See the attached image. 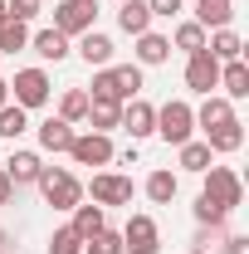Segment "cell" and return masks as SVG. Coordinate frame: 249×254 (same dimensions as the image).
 Listing matches in <instances>:
<instances>
[{"mask_svg": "<svg viewBox=\"0 0 249 254\" xmlns=\"http://www.w3.org/2000/svg\"><path fill=\"white\" fill-rule=\"evenodd\" d=\"M34 186H39V195H44V205H54V210H73V205L83 200L78 176H73V171H63V166H44Z\"/></svg>", "mask_w": 249, "mask_h": 254, "instance_id": "obj_1", "label": "cell"}, {"mask_svg": "<svg viewBox=\"0 0 249 254\" xmlns=\"http://www.w3.org/2000/svg\"><path fill=\"white\" fill-rule=\"evenodd\" d=\"M190 132H195V108H190L186 98H171V103L156 108V137L161 142L181 147V142H190Z\"/></svg>", "mask_w": 249, "mask_h": 254, "instance_id": "obj_2", "label": "cell"}, {"mask_svg": "<svg viewBox=\"0 0 249 254\" xmlns=\"http://www.w3.org/2000/svg\"><path fill=\"white\" fill-rule=\"evenodd\" d=\"M49 93H54V83H49V73H44V68H20V73H15V83H10V103H20L25 113H30V108H44Z\"/></svg>", "mask_w": 249, "mask_h": 254, "instance_id": "obj_3", "label": "cell"}, {"mask_svg": "<svg viewBox=\"0 0 249 254\" xmlns=\"http://www.w3.org/2000/svg\"><path fill=\"white\" fill-rule=\"evenodd\" d=\"M200 176H205V195H210L215 205H225V210H240V205H245V181H240L230 166H205Z\"/></svg>", "mask_w": 249, "mask_h": 254, "instance_id": "obj_4", "label": "cell"}, {"mask_svg": "<svg viewBox=\"0 0 249 254\" xmlns=\"http://www.w3.org/2000/svg\"><path fill=\"white\" fill-rule=\"evenodd\" d=\"M98 20V5L93 0H59L54 5V30L68 34V39H78V34H88Z\"/></svg>", "mask_w": 249, "mask_h": 254, "instance_id": "obj_5", "label": "cell"}, {"mask_svg": "<svg viewBox=\"0 0 249 254\" xmlns=\"http://www.w3.org/2000/svg\"><path fill=\"white\" fill-rule=\"evenodd\" d=\"M68 157L78 161V166H108L118 152H113V137H108V132H73Z\"/></svg>", "mask_w": 249, "mask_h": 254, "instance_id": "obj_6", "label": "cell"}, {"mask_svg": "<svg viewBox=\"0 0 249 254\" xmlns=\"http://www.w3.org/2000/svg\"><path fill=\"white\" fill-rule=\"evenodd\" d=\"M161 250V230L152 215H132L123 230V254H156Z\"/></svg>", "mask_w": 249, "mask_h": 254, "instance_id": "obj_7", "label": "cell"}, {"mask_svg": "<svg viewBox=\"0 0 249 254\" xmlns=\"http://www.w3.org/2000/svg\"><path fill=\"white\" fill-rule=\"evenodd\" d=\"M118 127H123L132 142H142V137H152V132H156V108L147 103V98H127V103H123V118H118Z\"/></svg>", "mask_w": 249, "mask_h": 254, "instance_id": "obj_8", "label": "cell"}, {"mask_svg": "<svg viewBox=\"0 0 249 254\" xmlns=\"http://www.w3.org/2000/svg\"><path fill=\"white\" fill-rule=\"evenodd\" d=\"M186 88L190 93H215L220 88V59H210V54H205V49H200V54H186Z\"/></svg>", "mask_w": 249, "mask_h": 254, "instance_id": "obj_9", "label": "cell"}, {"mask_svg": "<svg viewBox=\"0 0 249 254\" xmlns=\"http://www.w3.org/2000/svg\"><path fill=\"white\" fill-rule=\"evenodd\" d=\"M88 190H93V205H103V210H108V205H127V200H132V181L118 176V171H98Z\"/></svg>", "mask_w": 249, "mask_h": 254, "instance_id": "obj_10", "label": "cell"}, {"mask_svg": "<svg viewBox=\"0 0 249 254\" xmlns=\"http://www.w3.org/2000/svg\"><path fill=\"white\" fill-rule=\"evenodd\" d=\"M39 171H44V157L39 152H10V161H5V176H10V186L20 190V186H34L39 181Z\"/></svg>", "mask_w": 249, "mask_h": 254, "instance_id": "obj_11", "label": "cell"}, {"mask_svg": "<svg viewBox=\"0 0 249 254\" xmlns=\"http://www.w3.org/2000/svg\"><path fill=\"white\" fill-rule=\"evenodd\" d=\"M73 49H78V59L88 64V68H108V64H113V39H108L103 30L78 34V44H73Z\"/></svg>", "mask_w": 249, "mask_h": 254, "instance_id": "obj_12", "label": "cell"}, {"mask_svg": "<svg viewBox=\"0 0 249 254\" xmlns=\"http://www.w3.org/2000/svg\"><path fill=\"white\" fill-rule=\"evenodd\" d=\"M230 118H235V103L220 98V93H205V103L195 108V127H200V132H215V127H225Z\"/></svg>", "mask_w": 249, "mask_h": 254, "instance_id": "obj_13", "label": "cell"}, {"mask_svg": "<svg viewBox=\"0 0 249 254\" xmlns=\"http://www.w3.org/2000/svg\"><path fill=\"white\" fill-rule=\"evenodd\" d=\"M34 137H39V152H68V142H73V123H63V118H44V123L34 127Z\"/></svg>", "mask_w": 249, "mask_h": 254, "instance_id": "obj_14", "label": "cell"}, {"mask_svg": "<svg viewBox=\"0 0 249 254\" xmlns=\"http://www.w3.org/2000/svg\"><path fill=\"white\" fill-rule=\"evenodd\" d=\"M220 88H225L220 98H230V103L249 98V64H245V59H230V64H220Z\"/></svg>", "mask_w": 249, "mask_h": 254, "instance_id": "obj_15", "label": "cell"}, {"mask_svg": "<svg viewBox=\"0 0 249 254\" xmlns=\"http://www.w3.org/2000/svg\"><path fill=\"white\" fill-rule=\"evenodd\" d=\"M235 0H195V25L200 30H230Z\"/></svg>", "mask_w": 249, "mask_h": 254, "instance_id": "obj_16", "label": "cell"}, {"mask_svg": "<svg viewBox=\"0 0 249 254\" xmlns=\"http://www.w3.org/2000/svg\"><path fill=\"white\" fill-rule=\"evenodd\" d=\"M205 54H210V59H220V64L245 59V39H240L235 30H210V34H205Z\"/></svg>", "mask_w": 249, "mask_h": 254, "instance_id": "obj_17", "label": "cell"}, {"mask_svg": "<svg viewBox=\"0 0 249 254\" xmlns=\"http://www.w3.org/2000/svg\"><path fill=\"white\" fill-rule=\"evenodd\" d=\"M30 49H34L44 64H59V59H68V34H59L54 25H49V30L30 34Z\"/></svg>", "mask_w": 249, "mask_h": 254, "instance_id": "obj_18", "label": "cell"}, {"mask_svg": "<svg viewBox=\"0 0 249 254\" xmlns=\"http://www.w3.org/2000/svg\"><path fill=\"white\" fill-rule=\"evenodd\" d=\"M205 147H210V152H220V157L240 152V147H245V123H240V118H230L225 127H215V132H205Z\"/></svg>", "mask_w": 249, "mask_h": 254, "instance_id": "obj_19", "label": "cell"}, {"mask_svg": "<svg viewBox=\"0 0 249 254\" xmlns=\"http://www.w3.org/2000/svg\"><path fill=\"white\" fill-rule=\"evenodd\" d=\"M118 25H123V34H147L152 30V10H147V0H123L118 5Z\"/></svg>", "mask_w": 249, "mask_h": 254, "instance_id": "obj_20", "label": "cell"}, {"mask_svg": "<svg viewBox=\"0 0 249 254\" xmlns=\"http://www.w3.org/2000/svg\"><path fill=\"white\" fill-rule=\"evenodd\" d=\"M176 166H181V171H190V176H200L205 166H215V152H210L205 142H195V137H190V142H181V147H176Z\"/></svg>", "mask_w": 249, "mask_h": 254, "instance_id": "obj_21", "label": "cell"}, {"mask_svg": "<svg viewBox=\"0 0 249 254\" xmlns=\"http://www.w3.org/2000/svg\"><path fill=\"white\" fill-rule=\"evenodd\" d=\"M176 190H181V176L166 171V166H156L152 176H147V200H152V205H171Z\"/></svg>", "mask_w": 249, "mask_h": 254, "instance_id": "obj_22", "label": "cell"}, {"mask_svg": "<svg viewBox=\"0 0 249 254\" xmlns=\"http://www.w3.org/2000/svg\"><path fill=\"white\" fill-rule=\"evenodd\" d=\"M166 59H171V39H166V34H156V30L137 34V64H142V68L166 64Z\"/></svg>", "mask_w": 249, "mask_h": 254, "instance_id": "obj_23", "label": "cell"}, {"mask_svg": "<svg viewBox=\"0 0 249 254\" xmlns=\"http://www.w3.org/2000/svg\"><path fill=\"white\" fill-rule=\"evenodd\" d=\"M123 118V103H103V98H88V113H83V123L88 132H113Z\"/></svg>", "mask_w": 249, "mask_h": 254, "instance_id": "obj_24", "label": "cell"}, {"mask_svg": "<svg viewBox=\"0 0 249 254\" xmlns=\"http://www.w3.org/2000/svg\"><path fill=\"white\" fill-rule=\"evenodd\" d=\"M98 230H108V210L103 205H73V235L78 240H88V235H98Z\"/></svg>", "mask_w": 249, "mask_h": 254, "instance_id": "obj_25", "label": "cell"}, {"mask_svg": "<svg viewBox=\"0 0 249 254\" xmlns=\"http://www.w3.org/2000/svg\"><path fill=\"white\" fill-rule=\"evenodd\" d=\"M20 49H30V25L25 20H0V54H20Z\"/></svg>", "mask_w": 249, "mask_h": 254, "instance_id": "obj_26", "label": "cell"}, {"mask_svg": "<svg viewBox=\"0 0 249 254\" xmlns=\"http://www.w3.org/2000/svg\"><path fill=\"white\" fill-rule=\"evenodd\" d=\"M225 240H230L225 225H200L195 240H190V254H225Z\"/></svg>", "mask_w": 249, "mask_h": 254, "instance_id": "obj_27", "label": "cell"}, {"mask_svg": "<svg viewBox=\"0 0 249 254\" xmlns=\"http://www.w3.org/2000/svg\"><path fill=\"white\" fill-rule=\"evenodd\" d=\"M108 68H113V83H118L123 103L142 93V64H108Z\"/></svg>", "mask_w": 249, "mask_h": 254, "instance_id": "obj_28", "label": "cell"}, {"mask_svg": "<svg viewBox=\"0 0 249 254\" xmlns=\"http://www.w3.org/2000/svg\"><path fill=\"white\" fill-rule=\"evenodd\" d=\"M205 34H210V30H200L195 20H181V25H176V34H171V49H186V54H200V49H205Z\"/></svg>", "mask_w": 249, "mask_h": 254, "instance_id": "obj_29", "label": "cell"}, {"mask_svg": "<svg viewBox=\"0 0 249 254\" xmlns=\"http://www.w3.org/2000/svg\"><path fill=\"white\" fill-rule=\"evenodd\" d=\"M20 132H30V113H25L20 103H5V108H0V137L15 142Z\"/></svg>", "mask_w": 249, "mask_h": 254, "instance_id": "obj_30", "label": "cell"}, {"mask_svg": "<svg viewBox=\"0 0 249 254\" xmlns=\"http://www.w3.org/2000/svg\"><path fill=\"white\" fill-rule=\"evenodd\" d=\"M83 113H88V88H68L59 98V118L63 123H83Z\"/></svg>", "mask_w": 249, "mask_h": 254, "instance_id": "obj_31", "label": "cell"}, {"mask_svg": "<svg viewBox=\"0 0 249 254\" xmlns=\"http://www.w3.org/2000/svg\"><path fill=\"white\" fill-rule=\"evenodd\" d=\"M88 98H103V103H123L118 83H113V68H98V73H93V83H88Z\"/></svg>", "mask_w": 249, "mask_h": 254, "instance_id": "obj_32", "label": "cell"}, {"mask_svg": "<svg viewBox=\"0 0 249 254\" xmlns=\"http://www.w3.org/2000/svg\"><path fill=\"white\" fill-rule=\"evenodd\" d=\"M83 254H123V235H113V230H98L83 240Z\"/></svg>", "mask_w": 249, "mask_h": 254, "instance_id": "obj_33", "label": "cell"}, {"mask_svg": "<svg viewBox=\"0 0 249 254\" xmlns=\"http://www.w3.org/2000/svg\"><path fill=\"white\" fill-rule=\"evenodd\" d=\"M195 220H200V225H225V220H230V210L215 205V200L200 190V195H195Z\"/></svg>", "mask_w": 249, "mask_h": 254, "instance_id": "obj_34", "label": "cell"}, {"mask_svg": "<svg viewBox=\"0 0 249 254\" xmlns=\"http://www.w3.org/2000/svg\"><path fill=\"white\" fill-rule=\"evenodd\" d=\"M49 254H83V240L73 235V225H63L49 235Z\"/></svg>", "mask_w": 249, "mask_h": 254, "instance_id": "obj_35", "label": "cell"}, {"mask_svg": "<svg viewBox=\"0 0 249 254\" xmlns=\"http://www.w3.org/2000/svg\"><path fill=\"white\" fill-rule=\"evenodd\" d=\"M5 15H10V20H25V25H30L34 15H39V0H5Z\"/></svg>", "mask_w": 249, "mask_h": 254, "instance_id": "obj_36", "label": "cell"}, {"mask_svg": "<svg viewBox=\"0 0 249 254\" xmlns=\"http://www.w3.org/2000/svg\"><path fill=\"white\" fill-rule=\"evenodd\" d=\"M181 5H186V0H147L152 20H176V15H181Z\"/></svg>", "mask_w": 249, "mask_h": 254, "instance_id": "obj_37", "label": "cell"}, {"mask_svg": "<svg viewBox=\"0 0 249 254\" xmlns=\"http://www.w3.org/2000/svg\"><path fill=\"white\" fill-rule=\"evenodd\" d=\"M225 254H249V235H230L225 240Z\"/></svg>", "mask_w": 249, "mask_h": 254, "instance_id": "obj_38", "label": "cell"}, {"mask_svg": "<svg viewBox=\"0 0 249 254\" xmlns=\"http://www.w3.org/2000/svg\"><path fill=\"white\" fill-rule=\"evenodd\" d=\"M10 195H15V186H10V176L0 171V205H10Z\"/></svg>", "mask_w": 249, "mask_h": 254, "instance_id": "obj_39", "label": "cell"}, {"mask_svg": "<svg viewBox=\"0 0 249 254\" xmlns=\"http://www.w3.org/2000/svg\"><path fill=\"white\" fill-rule=\"evenodd\" d=\"M5 103H10V83L0 78V108H5Z\"/></svg>", "mask_w": 249, "mask_h": 254, "instance_id": "obj_40", "label": "cell"}, {"mask_svg": "<svg viewBox=\"0 0 249 254\" xmlns=\"http://www.w3.org/2000/svg\"><path fill=\"white\" fill-rule=\"evenodd\" d=\"M5 245H10V240H5V230H0V254H5Z\"/></svg>", "mask_w": 249, "mask_h": 254, "instance_id": "obj_41", "label": "cell"}, {"mask_svg": "<svg viewBox=\"0 0 249 254\" xmlns=\"http://www.w3.org/2000/svg\"><path fill=\"white\" fill-rule=\"evenodd\" d=\"M0 20H5V0H0Z\"/></svg>", "mask_w": 249, "mask_h": 254, "instance_id": "obj_42", "label": "cell"}, {"mask_svg": "<svg viewBox=\"0 0 249 254\" xmlns=\"http://www.w3.org/2000/svg\"><path fill=\"white\" fill-rule=\"evenodd\" d=\"M118 5H123V0H118Z\"/></svg>", "mask_w": 249, "mask_h": 254, "instance_id": "obj_43", "label": "cell"}]
</instances>
